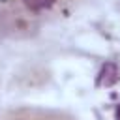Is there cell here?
I'll return each instance as SVG.
<instances>
[{
    "instance_id": "cell-1",
    "label": "cell",
    "mask_w": 120,
    "mask_h": 120,
    "mask_svg": "<svg viewBox=\"0 0 120 120\" xmlns=\"http://www.w3.org/2000/svg\"><path fill=\"white\" fill-rule=\"evenodd\" d=\"M86 0H0V30L28 36L43 24L71 15Z\"/></svg>"
},
{
    "instance_id": "cell-2",
    "label": "cell",
    "mask_w": 120,
    "mask_h": 120,
    "mask_svg": "<svg viewBox=\"0 0 120 120\" xmlns=\"http://www.w3.org/2000/svg\"><path fill=\"white\" fill-rule=\"evenodd\" d=\"M2 120H73L71 116H66L62 112L56 111H49V109H17L8 112Z\"/></svg>"
}]
</instances>
